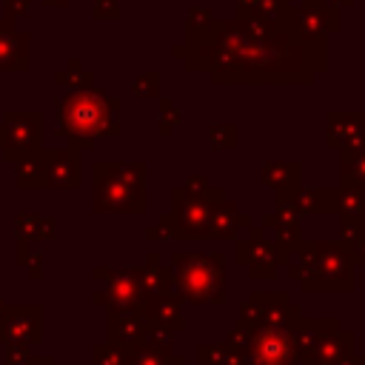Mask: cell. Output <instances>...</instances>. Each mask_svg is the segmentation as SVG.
I'll list each match as a JSON object with an SVG mask.
<instances>
[{
  "instance_id": "6da1fadb",
  "label": "cell",
  "mask_w": 365,
  "mask_h": 365,
  "mask_svg": "<svg viewBox=\"0 0 365 365\" xmlns=\"http://www.w3.org/2000/svg\"><path fill=\"white\" fill-rule=\"evenodd\" d=\"M0 339H9V342H29V339H37V311L31 314L29 311V319H23V308L11 311L6 322H0Z\"/></svg>"
},
{
  "instance_id": "7a4b0ae2",
  "label": "cell",
  "mask_w": 365,
  "mask_h": 365,
  "mask_svg": "<svg viewBox=\"0 0 365 365\" xmlns=\"http://www.w3.org/2000/svg\"><path fill=\"white\" fill-rule=\"evenodd\" d=\"M6 365H29V356L23 354V348H9Z\"/></svg>"
}]
</instances>
